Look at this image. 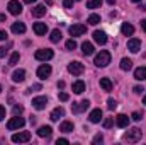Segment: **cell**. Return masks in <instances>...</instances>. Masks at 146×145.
<instances>
[{
  "mask_svg": "<svg viewBox=\"0 0 146 145\" xmlns=\"http://www.w3.org/2000/svg\"><path fill=\"white\" fill-rule=\"evenodd\" d=\"M90 108V101H87V99H83V101H80V103H73L72 106V111L73 113H83V111H87V109Z\"/></svg>",
  "mask_w": 146,
  "mask_h": 145,
  "instance_id": "7",
  "label": "cell"
},
{
  "mask_svg": "<svg viewBox=\"0 0 146 145\" xmlns=\"http://www.w3.org/2000/svg\"><path fill=\"white\" fill-rule=\"evenodd\" d=\"M58 97H60V101H63V103H66V101L70 99V96H68L66 92H60V96H58Z\"/></svg>",
  "mask_w": 146,
  "mask_h": 145,
  "instance_id": "39",
  "label": "cell"
},
{
  "mask_svg": "<svg viewBox=\"0 0 146 145\" xmlns=\"http://www.w3.org/2000/svg\"><path fill=\"white\" fill-rule=\"evenodd\" d=\"M133 68V62H131V58H122L121 60V70H131Z\"/></svg>",
  "mask_w": 146,
  "mask_h": 145,
  "instance_id": "28",
  "label": "cell"
},
{
  "mask_svg": "<svg viewBox=\"0 0 146 145\" xmlns=\"http://www.w3.org/2000/svg\"><path fill=\"white\" fill-rule=\"evenodd\" d=\"M26 3H33V2H36V0H24Z\"/></svg>",
  "mask_w": 146,
  "mask_h": 145,
  "instance_id": "52",
  "label": "cell"
},
{
  "mask_svg": "<svg viewBox=\"0 0 146 145\" xmlns=\"http://www.w3.org/2000/svg\"><path fill=\"white\" fill-rule=\"evenodd\" d=\"M51 75V67L46 63V65H41L39 68H37V77L41 79V80H46L48 77Z\"/></svg>",
  "mask_w": 146,
  "mask_h": 145,
  "instance_id": "11",
  "label": "cell"
},
{
  "mask_svg": "<svg viewBox=\"0 0 146 145\" xmlns=\"http://www.w3.org/2000/svg\"><path fill=\"white\" fill-rule=\"evenodd\" d=\"M131 118H133L134 121H141V119H143V113H139V111H134V113L131 114Z\"/></svg>",
  "mask_w": 146,
  "mask_h": 145,
  "instance_id": "34",
  "label": "cell"
},
{
  "mask_svg": "<svg viewBox=\"0 0 146 145\" xmlns=\"http://www.w3.org/2000/svg\"><path fill=\"white\" fill-rule=\"evenodd\" d=\"M34 56H36V60H41V62H46V60H51L53 58V50H49V48H42V50H37L36 53H34Z\"/></svg>",
  "mask_w": 146,
  "mask_h": 145,
  "instance_id": "4",
  "label": "cell"
},
{
  "mask_svg": "<svg viewBox=\"0 0 146 145\" xmlns=\"http://www.w3.org/2000/svg\"><path fill=\"white\" fill-rule=\"evenodd\" d=\"M109 63H110V53L106 51V50H102V51L95 56V65H97V67H107Z\"/></svg>",
  "mask_w": 146,
  "mask_h": 145,
  "instance_id": "2",
  "label": "cell"
},
{
  "mask_svg": "<svg viewBox=\"0 0 146 145\" xmlns=\"http://www.w3.org/2000/svg\"><path fill=\"white\" fill-rule=\"evenodd\" d=\"M34 33H36L37 36L46 34V33H48V26H46L44 22H36V24H34Z\"/></svg>",
  "mask_w": 146,
  "mask_h": 145,
  "instance_id": "17",
  "label": "cell"
},
{
  "mask_svg": "<svg viewBox=\"0 0 146 145\" xmlns=\"http://www.w3.org/2000/svg\"><path fill=\"white\" fill-rule=\"evenodd\" d=\"M102 5V0H87V9H99Z\"/></svg>",
  "mask_w": 146,
  "mask_h": 145,
  "instance_id": "30",
  "label": "cell"
},
{
  "mask_svg": "<svg viewBox=\"0 0 146 145\" xmlns=\"http://www.w3.org/2000/svg\"><path fill=\"white\" fill-rule=\"evenodd\" d=\"M51 133H53L51 126H41V128L37 130V135H39L41 138H48V137H51Z\"/></svg>",
  "mask_w": 146,
  "mask_h": 145,
  "instance_id": "22",
  "label": "cell"
},
{
  "mask_svg": "<svg viewBox=\"0 0 146 145\" xmlns=\"http://www.w3.org/2000/svg\"><path fill=\"white\" fill-rule=\"evenodd\" d=\"M102 140H104V137L99 133V135H95V138H94V144H102Z\"/></svg>",
  "mask_w": 146,
  "mask_h": 145,
  "instance_id": "41",
  "label": "cell"
},
{
  "mask_svg": "<svg viewBox=\"0 0 146 145\" xmlns=\"http://www.w3.org/2000/svg\"><path fill=\"white\" fill-rule=\"evenodd\" d=\"M133 91H134V92H136V94H141V92H143V91H145V89H143V87H141V85H136V87H134V89H133Z\"/></svg>",
  "mask_w": 146,
  "mask_h": 145,
  "instance_id": "44",
  "label": "cell"
},
{
  "mask_svg": "<svg viewBox=\"0 0 146 145\" xmlns=\"http://www.w3.org/2000/svg\"><path fill=\"white\" fill-rule=\"evenodd\" d=\"M5 55H7V48L0 46V58H2V56H5Z\"/></svg>",
  "mask_w": 146,
  "mask_h": 145,
  "instance_id": "45",
  "label": "cell"
},
{
  "mask_svg": "<svg viewBox=\"0 0 146 145\" xmlns=\"http://www.w3.org/2000/svg\"><path fill=\"white\" fill-rule=\"evenodd\" d=\"M114 125V118H106L104 119V128H112Z\"/></svg>",
  "mask_w": 146,
  "mask_h": 145,
  "instance_id": "36",
  "label": "cell"
},
{
  "mask_svg": "<svg viewBox=\"0 0 146 145\" xmlns=\"http://www.w3.org/2000/svg\"><path fill=\"white\" fill-rule=\"evenodd\" d=\"M121 33H122L124 36H131V34L134 33V28H133L131 24H127V22H124V24L121 26Z\"/></svg>",
  "mask_w": 146,
  "mask_h": 145,
  "instance_id": "26",
  "label": "cell"
},
{
  "mask_svg": "<svg viewBox=\"0 0 146 145\" xmlns=\"http://www.w3.org/2000/svg\"><path fill=\"white\" fill-rule=\"evenodd\" d=\"M63 87H65V82H63V80H60V82H58V89H63Z\"/></svg>",
  "mask_w": 146,
  "mask_h": 145,
  "instance_id": "47",
  "label": "cell"
},
{
  "mask_svg": "<svg viewBox=\"0 0 146 145\" xmlns=\"http://www.w3.org/2000/svg\"><path fill=\"white\" fill-rule=\"evenodd\" d=\"M63 7H65V9H72L73 7V0H63Z\"/></svg>",
  "mask_w": 146,
  "mask_h": 145,
  "instance_id": "40",
  "label": "cell"
},
{
  "mask_svg": "<svg viewBox=\"0 0 146 145\" xmlns=\"http://www.w3.org/2000/svg\"><path fill=\"white\" fill-rule=\"evenodd\" d=\"M24 111V108L22 106H14V109H12V113H14V116H21V113Z\"/></svg>",
  "mask_w": 146,
  "mask_h": 145,
  "instance_id": "37",
  "label": "cell"
},
{
  "mask_svg": "<svg viewBox=\"0 0 146 145\" xmlns=\"http://www.w3.org/2000/svg\"><path fill=\"white\" fill-rule=\"evenodd\" d=\"M127 50H129L131 53H138V51L141 50V39H138V38L129 39V41H127Z\"/></svg>",
  "mask_w": 146,
  "mask_h": 145,
  "instance_id": "10",
  "label": "cell"
},
{
  "mask_svg": "<svg viewBox=\"0 0 146 145\" xmlns=\"http://www.w3.org/2000/svg\"><path fill=\"white\" fill-rule=\"evenodd\" d=\"M65 46H66V50H70V51H72V50H75V48H76V41H75V39H68Z\"/></svg>",
  "mask_w": 146,
  "mask_h": 145,
  "instance_id": "33",
  "label": "cell"
},
{
  "mask_svg": "<svg viewBox=\"0 0 146 145\" xmlns=\"http://www.w3.org/2000/svg\"><path fill=\"white\" fill-rule=\"evenodd\" d=\"M2 119H5V108L0 104V121H2Z\"/></svg>",
  "mask_w": 146,
  "mask_h": 145,
  "instance_id": "42",
  "label": "cell"
},
{
  "mask_svg": "<svg viewBox=\"0 0 146 145\" xmlns=\"http://www.w3.org/2000/svg\"><path fill=\"white\" fill-rule=\"evenodd\" d=\"M0 92H2V85H0Z\"/></svg>",
  "mask_w": 146,
  "mask_h": 145,
  "instance_id": "55",
  "label": "cell"
},
{
  "mask_svg": "<svg viewBox=\"0 0 146 145\" xmlns=\"http://www.w3.org/2000/svg\"><path fill=\"white\" fill-rule=\"evenodd\" d=\"M12 33L14 34H24L26 33V26L22 22H14L12 24Z\"/></svg>",
  "mask_w": 146,
  "mask_h": 145,
  "instance_id": "20",
  "label": "cell"
},
{
  "mask_svg": "<svg viewBox=\"0 0 146 145\" xmlns=\"http://www.w3.org/2000/svg\"><path fill=\"white\" fill-rule=\"evenodd\" d=\"M134 79L136 80H146V67H139L134 70Z\"/></svg>",
  "mask_w": 146,
  "mask_h": 145,
  "instance_id": "24",
  "label": "cell"
},
{
  "mask_svg": "<svg viewBox=\"0 0 146 145\" xmlns=\"http://www.w3.org/2000/svg\"><path fill=\"white\" fill-rule=\"evenodd\" d=\"M107 3H109V5H114V3H115V0H107Z\"/></svg>",
  "mask_w": 146,
  "mask_h": 145,
  "instance_id": "49",
  "label": "cell"
},
{
  "mask_svg": "<svg viewBox=\"0 0 146 145\" xmlns=\"http://www.w3.org/2000/svg\"><path fill=\"white\" fill-rule=\"evenodd\" d=\"M29 140H31L29 132H19V133L12 135V142H15V144H24V142H29Z\"/></svg>",
  "mask_w": 146,
  "mask_h": 145,
  "instance_id": "6",
  "label": "cell"
},
{
  "mask_svg": "<svg viewBox=\"0 0 146 145\" xmlns=\"http://www.w3.org/2000/svg\"><path fill=\"white\" fill-rule=\"evenodd\" d=\"M88 119H90L92 123H99V121L102 119V109H100V108L94 109V111L88 114Z\"/></svg>",
  "mask_w": 146,
  "mask_h": 145,
  "instance_id": "15",
  "label": "cell"
},
{
  "mask_svg": "<svg viewBox=\"0 0 146 145\" xmlns=\"http://www.w3.org/2000/svg\"><path fill=\"white\" fill-rule=\"evenodd\" d=\"M19 58H21V55H19V51H15V53H12V56H10V60H9V65H10V67H14V65H17V62H19Z\"/></svg>",
  "mask_w": 146,
  "mask_h": 145,
  "instance_id": "32",
  "label": "cell"
},
{
  "mask_svg": "<svg viewBox=\"0 0 146 145\" xmlns=\"http://www.w3.org/2000/svg\"><path fill=\"white\" fill-rule=\"evenodd\" d=\"M100 87H102L106 92H110V91H112V82H110V79H107V77L100 79Z\"/></svg>",
  "mask_w": 146,
  "mask_h": 145,
  "instance_id": "27",
  "label": "cell"
},
{
  "mask_svg": "<svg viewBox=\"0 0 146 145\" xmlns=\"http://www.w3.org/2000/svg\"><path fill=\"white\" fill-rule=\"evenodd\" d=\"M63 116H65V109L61 108V106H58V108L53 109V113L49 114V119H51V121H58V119L63 118Z\"/></svg>",
  "mask_w": 146,
  "mask_h": 145,
  "instance_id": "13",
  "label": "cell"
},
{
  "mask_svg": "<svg viewBox=\"0 0 146 145\" xmlns=\"http://www.w3.org/2000/svg\"><path fill=\"white\" fill-rule=\"evenodd\" d=\"M56 144H58V145H66V144H70V142H68L66 138H58V142H56Z\"/></svg>",
  "mask_w": 146,
  "mask_h": 145,
  "instance_id": "43",
  "label": "cell"
},
{
  "mask_svg": "<svg viewBox=\"0 0 146 145\" xmlns=\"http://www.w3.org/2000/svg\"><path fill=\"white\" fill-rule=\"evenodd\" d=\"M94 39H95L97 44H106L107 43V34L104 31H95L94 33Z\"/></svg>",
  "mask_w": 146,
  "mask_h": 145,
  "instance_id": "16",
  "label": "cell"
},
{
  "mask_svg": "<svg viewBox=\"0 0 146 145\" xmlns=\"http://www.w3.org/2000/svg\"><path fill=\"white\" fill-rule=\"evenodd\" d=\"M107 108H109L110 111H114V109L117 108V103H115L114 99H109V101H107Z\"/></svg>",
  "mask_w": 146,
  "mask_h": 145,
  "instance_id": "38",
  "label": "cell"
},
{
  "mask_svg": "<svg viewBox=\"0 0 146 145\" xmlns=\"http://www.w3.org/2000/svg\"><path fill=\"white\" fill-rule=\"evenodd\" d=\"M115 125H117L119 128H126V126L129 125V118H127L126 114H117V116H115Z\"/></svg>",
  "mask_w": 146,
  "mask_h": 145,
  "instance_id": "14",
  "label": "cell"
},
{
  "mask_svg": "<svg viewBox=\"0 0 146 145\" xmlns=\"http://www.w3.org/2000/svg\"><path fill=\"white\" fill-rule=\"evenodd\" d=\"M68 31H70L72 36H82V34L87 33V26H83V24H73V26H70Z\"/></svg>",
  "mask_w": 146,
  "mask_h": 145,
  "instance_id": "9",
  "label": "cell"
},
{
  "mask_svg": "<svg viewBox=\"0 0 146 145\" xmlns=\"http://www.w3.org/2000/svg\"><path fill=\"white\" fill-rule=\"evenodd\" d=\"M133 2H141V0H133Z\"/></svg>",
  "mask_w": 146,
  "mask_h": 145,
  "instance_id": "54",
  "label": "cell"
},
{
  "mask_svg": "<svg viewBox=\"0 0 146 145\" xmlns=\"http://www.w3.org/2000/svg\"><path fill=\"white\" fill-rule=\"evenodd\" d=\"M12 80L14 82H24L26 80V70H22V68L15 70V72L12 73Z\"/></svg>",
  "mask_w": 146,
  "mask_h": 145,
  "instance_id": "18",
  "label": "cell"
},
{
  "mask_svg": "<svg viewBox=\"0 0 146 145\" xmlns=\"http://www.w3.org/2000/svg\"><path fill=\"white\" fill-rule=\"evenodd\" d=\"M143 104H146V96H145V99H143Z\"/></svg>",
  "mask_w": 146,
  "mask_h": 145,
  "instance_id": "53",
  "label": "cell"
},
{
  "mask_svg": "<svg viewBox=\"0 0 146 145\" xmlns=\"http://www.w3.org/2000/svg\"><path fill=\"white\" fill-rule=\"evenodd\" d=\"M139 9H141V10H146V3H143V5H139Z\"/></svg>",
  "mask_w": 146,
  "mask_h": 145,
  "instance_id": "50",
  "label": "cell"
},
{
  "mask_svg": "<svg viewBox=\"0 0 146 145\" xmlns=\"http://www.w3.org/2000/svg\"><path fill=\"white\" fill-rule=\"evenodd\" d=\"M36 91H41V85L39 84H34V85H31L27 91H26V94H31V92H36Z\"/></svg>",
  "mask_w": 146,
  "mask_h": 145,
  "instance_id": "35",
  "label": "cell"
},
{
  "mask_svg": "<svg viewBox=\"0 0 146 145\" xmlns=\"http://www.w3.org/2000/svg\"><path fill=\"white\" fill-rule=\"evenodd\" d=\"M73 123L72 121H63L61 125H60V132H63V133H70V132H73Z\"/></svg>",
  "mask_w": 146,
  "mask_h": 145,
  "instance_id": "25",
  "label": "cell"
},
{
  "mask_svg": "<svg viewBox=\"0 0 146 145\" xmlns=\"http://www.w3.org/2000/svg\"><path fill=\"white\" fill-rule=\"evenodd\" d=\"M82 51H83V55H87V56H90V55H94V44L92 43H88V41H85L83 44H82Z\"/></svg>",
  "mask_w": 146,
  "mask_h": 145,
  "instance_id": "21",
  "label": "cell"
},
{
  "mask_svg": "<svg viewBox=\"0 0 146 145\" xmlns=\"http://www.w3.org/2000/svg\"><path fill=\"white\" fill-rule=\"evenodd\" d=\"M141 28H143V31L146 33V19L145 21H141Z\"/></svg>",
  "mask_w": 146,
  "mask_h": 145,
  "instance_id": "48",
  "label": "cell"
},
{
  "mask_svg": "<svg viewBox=\"0 0 146 145\" xmlns=\"http://www.w3.org/2000/svg\"><path fill=\"white\" fill-rule=\"evenodd\" d=\"M24 125H26V119H24V118H21V116H14L12 119H9L7 128H9V130H19V128H22Z\"/></svg>",
  "mask_w": 146,
  "mask_h": 145,
  "instance_id": "3",
  "label": "cell"
},
{
  "mask_svg": "<svg viewBox=\"0 0 146 145\" xmlns=\"http://www.w3.org/2000/svg\"><path fill=\"white\" fill-rule=\"evenodd\" d=\"M46 10H48L46 5H36V7L33 9V15H34V17H42V15L46 14Z\"/></svg>",
  "mask_w": 146,
  "mask_h": 145,
  "instance_id": "23",
  "label": "cell"
},
{
  "mask_svg": "<svg viewBox=\"0 0 146 145\" xmlns=\"http://www.w3.org/2000/svg\"><path fill=\"white\" fill-rule=\"evenodd\" d=\"M7 9H9V12H10L12 15H19V14L22 12V3H21L19 0H10L9 5H7Z\"/></svg>",
  "mask_w": 146,
  "mask_h": 145,
  "instance_id": "5",
  "label": "cell"
},
{
  "mask_svg": "<svg viewBox=\"0 0 146 145\" xmlns=\"http://www.w3.org/2000/svg\"><path fill=\"white\" fill-rule=\"evenodd\" d=\"M61 36H63V34H61V31H60V29H54V31L51 33V36H49V39H51L53 43H58V41L61 39Z\"/></svg>",
  "mask_w": 146,
  "mask_h": 145,
  "instance_id": "31",
  "label": "cell"
},
{
  "mask_svg": "<svg viewBox=\"0 0 146 145\" xmlns=\"http://www.w3.org/2000/svg\"><path fill=\"white\" fill-rule=\"evenodd\" d=\"M7 39V33L5 31H0V41H5Z\"/></svg>",
  "mask_w": 146,
  "mask_h": 145,
  "instance_id": "46",
  "label": "cell"
},
{
  "mask_svg": "<svg viewBox=\"0 0 146 145\" xmlns=\"http://www.w3.org/2000/svg\"><path fill=\"white\" fill-rule=\"evenodd\" d=\"M85 70V67H83V63H80V62H72L70 65H68V72L73 73V75H82Z\"/></svg>",
  "mask_w": 146,
  "mask_h": 145,
  "instance_id": "8",
  "label": "cell"
},
{
  "mask_svg": "<svg viewBox=\"0 0 146 145\" xmlns=\"http://www.w3.org/2000/svg\"><path fill=\"white\" fill-rule=\"evenodd\" d=\"M0 21H5V14H0Z\"/></svg>",
  "mask_w": 146,
  "mask_h": 145,
  "instance_id": "51",
  "label": "cell"
},
{
  "mask_svg": "<svg viewBox=\"0 0 146 145\" xmlns=\"http://www.w3.org/2000/svg\"><path fill=\"white\" fill-rule=\"evenodd\" d=\"M141 137H143V132H141L139 128H131L127 133H124L122 140H124V142H129V144H136V142L141 140Z\"/></svg>",
  "mask_w": 146,
  "mask_h": 145,
  "instance_id": "1",
  "label": "cell"
},
{
  "mask_svg": "<svg viewBox=\"0 0 146 145\" xmlns=\"http://www.w3.org/2000/svg\"><path fill=\"white\" fill-rule=\"evenodd\" d=\"M72 89H73L75 94H82V92L85 91V82H83V80H76V82H73Z\"/></svg>",
  "mask_w": 146,
  "mask_h": 145,
  "instance_id": "19",
  "label": "cell"
},
{
  "mask_svg": "<svg viewBox=\"0 0 146 145\" xmlns=\"http://www.w3.org/2000/svg\"><path fill=\"white\" fill-rule=\"evenodd\" d=\"M46 104H48V97H44V96H39V97L33 99V108L39 109V111L46 108Z\"/></svg>",
  "mask_w": 146,
  "mask_h": 145,
  "instance_id": "12",
  "label": "cell"
},
{
  "mask_svg": "<svg viewBox=\"0 0 146 145\" xmlns=\"http://www.w3.org/2000/svg\"><path fill=\"white\" fill-rule=\"evenodd\" d=\"M87 22H88L90 26H97V24L100 22V15H97V14H92V15L87 19Z\"/></svg>",
  "mask_w": 146,
  "mask_h": 145,
  "instance_id": "29",
  "label": "cell"
}]
</instances>
